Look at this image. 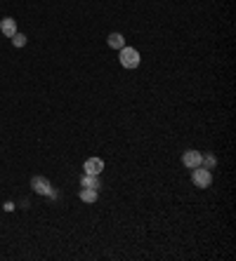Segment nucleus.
<instances>
[{"label":"nucleus","mask_w":236,"mask_h":261,"mask_svg":"<svg viewBox=\"0 0 236 261\" xmlns=\"http://www.w3.org/2000/svg\"><path fill=\"white\" fill-rule=\"evenodd\" d=\"M80 186L83 188H99V179L94 177V174H85V177L80 179Z\"/></svg>","instance_id":"nucleus-8"},{"label":"nucleus","mask_w":236,"mask_h":261,"mask_svg":"<svg viewBox=\"0 0 236 261\" xmlns=\"http://www.w3.org/2000/svg\"><path fill=\"white\" fill-rule=\"evenodd\" d=\"M191 184L196 186V188H208V186L212 184V174H210V169H205L203 165H198V167H194V172H191Z\"/></svg>","instance_id":"nucleus-2"},{"label":"nucleus","mask_w":236,"mask_h":261,"mask_svg":"<svg viewBox=\"0 0 236 261\" xmlns=\"http://www.w3.org/2000/svg\"><path fill=\"white\" fill-rule=\"evenodd\" d=\"M83 169H85V174H94V177H99L104 169V160L102 158H87L83 162Z\"/></svg>","instance_id":"nucleus-3"},{"label":"nucleus","mask_w":236,"mask_h":261,"mask_svg":"<svg viewBox=\"0 0 236 261\" xmlns=\"http://www.w3.org/2000/svg\"><path fill=\"white\" fill-rule=\"evenodd\" d=\"M106 43H109V47H113V50H121V47L126 45V38H123L121 33H109Z\"/></svg>","instance_id":"nucleus-7"},{"label":"nucleus","mask_w":236,"mask_h":261,"mask_svg":"<svg viewBox=\"0 0 236 261\" xmlns=\"http://www.w3.org/2000/svg\"><path fill=\"white\" fill-rule=\"evenodd\" d=\"M118 62H121L123 69H137L142 59H140V52H137L135 47L123 45L121 50H118Z\"/></svg>","instance_id":"nucleus-1"},{"label":"nucleus","mask_w":236,"mask_h":261,"mask_svg":"<svg viewBox=\"0 0 236 261\" xmlns=\"http://www.w3.org/2000/svg\"><path fill=\"white\" fill-rule=\"evenodd\" d=\"M201 160H203V155L198 153V151H184V155H182V162H184V167H189V169L198 167Z\"/></svg>","instance_id":"nucleus-5"},{"label":"nucleus","mask_w":236,"mask_h":261,"mask_svg":"<svg viewBox=\"0 0 236 261\" xmlns=\"http://www.w3.org/2000/svg\"><path fill=\"white\" fill-rule=\"evenodd\" d=\"M12 45H15V47H24V45H26V36L17 31L15 36H12Z\"/></svg>","instance_id":"nucleus-10"},{"label":"nucleus","mask_w":236,"mask_h":261,"mask_svg":"<svg viewBox=\"0 0 236 261\" xmlns=\"http://www.w3.org/2000/svg\"><path fill=\"white\" fill-rule=\"evenodd\" d=\"M0 31H3V36H8V38H12L17 33V22L12 19V17H5L3 22H0Z\"/></svg>","instance_id":"nucleus-6"},{"label":"nucleus","mask_w":236,"mask_h":261,"mask_svg":"<svg viewBox=\"0 0 236 261\" xmlns=\"http://www.w3.org/2000/svg\"><path fill=\"white\" fill-rule=\"evenodd\" d=\"M80 200L87 202V205H92L94 200H97V188H83L80 191Z\"/></svg>","instance_id":"nucleus-9"},{"label":"nucleus","mask_w":236,"mask_h":261,"mask_svg":"<svg viewBox=\"0 0 236 261\" xmlns=\"http://www.w3.org/2000/svg\"><path fill=\"white\" fill-rule=\"evenodd\" d=\"M31 188L38 193V195H52V186H50V181H47L45 177H33Z\"/></svg>","instance_id":"nucleus-4"}]
</instances>
